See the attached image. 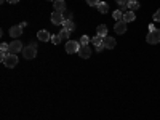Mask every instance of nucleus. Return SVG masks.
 <instances>
[{
    "label": "nucleus",
    "mask_w": 160,
    "mask_h": 120,
    "mask_svg": "<svg viewBox=\"0 0 160 120\" xmlns=\"http://www.w3.org/2000/svg\"><path fill=\"white\" fill-rule=\"evenodd\" d=\"M35 56H37V45L31 43L22 50V58L24 59H34Z\"/></svg>",
    "instance_id": "nucleus-1"
},
{
    "label": "nucleus",
    "mask_w": 160,
    "mask_h": 120,
    "mask_svg": "<svg viewBox=\"0 0 160 120\" xmlns=\"http://www.w3.org/2000/svg\"><path fill=\"white\" fill-rule=\"evenodd\" d=\"M146 40H148V43L151 45H155L160 42V31L158 29H154V31H149L148 37H146Z\"/></svg>",
    "instance_id": "nucleus-2"
},
{
    "label": "nucleus",
    "mask_w": 160,
    "mask_h": 120,
    "mask_svg": "<svg viewBox=\"0 0 160 120\" xmlns=\"http://www.w3.org/2000/svg\"><path fill=\"white\" fill-rule=\"evenodd\" d=\"M80 50V42H75V40H68L66 42V51L69 55H74V53H78Z\"/></svg>",
    "instance_id": "nucleus-3"
},
{
    "label": "nucleus",
    "mask_w": 160,
    "mask_h": 120,
    "mask_svg": "<svg viewBox=\"0 0 160 120\" xmlns=\"http://www.w3.org/2000/svg\"><path fill=\"white\" fill-rule=\"evenodd\" d=\"M64 21H66V19H64V15H62L61 11H53V13H51V22H53V24L62 26Z\"/></svg>",
    "instance_id": "nucleus-4"
},
{
    "label": "nucleus",
    "mask_w": 160,
    "mask_h": 120,
    "mask_svg": "<svg viewBox=\"0 0 160 120\" xmlns=\"http://www.w3.org/2000/svg\"><path fill=\"white\" fill-rule=\"evenodd\" d=\"M3 64L7 66V68H15V66L18 64V56H16V55H11V53H8L7 58L3 59Z\"/></svg>",
    "instance_id": "nucleus-5"
},
{
    "label": "nucleus",
    "mask_w": 160,
    "mask_h": 120,
    "mask_svg": "<svg viewBox=\"0 0 160 120\" xmlns=\"http://www.w3.org/2000/svg\"><path fill=\"white\" fill-rule=\"evenodd\" d=\"M22 43L19 42V40H15V42H11L10 43V53L11 55H18L19 51H22Z\"/></svg>",
    "instance_id": "nucleus-6"
},
{
    "label": "nucleus",
    "mask_w": 160,
    "mask_h": 120,
    "mask_svg": "<svg viewBox=\"0 0 160 120\" xmlns=\"http://www.w3.org/2000/svg\"><path fill=\"white\" fill-rule=\"evenodd\" d=\"M78 56L83 58V59H88L91 56V50L88 45H80V50H78Z\"/></svg>",
    "instance_id": "nucleus-7"
},
{
    "label": "nucleus",
    "mask_w": 160,
    "mask_h": 120,
    "mask_svg": "<svg viewBox=\"0 0 160 120\" xmlns=\"http://www.w3.org/2000/svg\"><path fill=\"white\" fill-rule=\"evenodd\" d=\"M114 31L115 34H125L127 32V22L122 19V21H117L115 26H114Z\"/></svg>",
    "instance_id": "nucleus-8"
},
{
    "label": "nucleus",
    "mask_w": 160,
    "mask_h": 120,
    "mask_svg": "<svg viewBox=\"0 0 160 120\" xmlns=\"http://www.w3.org/2000/svg\"><path fill=\"white\" fill-rule=\"evenodd\" d=\"M102 45H104V48H111V50H112V48L117 45V42H115V38H112V37H109V35H106Z\"/></svg>",
    "instance_id": "nucleus-9"
},
{
    "label": "nucleus",
    "mask_w": 160,
    "mask_h": 120,
    "mask_svg": "<svg viewBox=\"0 0 160 120\" xmlns=\"http://www.w3.org/2000/svg\"><path fill=\"white\" fill-rule=\"evenodd\" d=\"M10 35L18 38L19 35H22V28H21V26H11V28H10Z\"/></svg>",
    "instance_id": "nucleus-10"
},
{
    "label": "nucleus",
    "mask_w": 160,
    "mask_h": 120,
    "mask_svg": "<svg viewBox=\"0 0 160 120\" xmlns=\"http://www.w3.org/2000/svg\"><path fill=\"white\" fill-rule=\"evenodd\" d=\"M37 37H38L40 42H48V40H51V37H53V35H50V32H48V31H38Z\"/></svg>",
    "instance_id": "nucleus-11"
},
{
    "label": "nucleus",
    "mask_w": 160,
    "mask_h": 120,
    "mask_svg": "<svg viewBox=\"0 0 160 120\" xmlns=\"http://www.w3.org/2000/svg\"><path fill=\"white\" fill-rule=\"evenodd\" d=\"M135 18H136V16H135V11H130V10H128V11H125V13H123V21H125V22H131V21H135Z\"/></svg>",
    "instance_id": "nucleus-12"
},
{
    "label": "nucleus",
    "mask_w": 160,
    "mask_h": 120,
    "mask_svg": "<svg viewBox=\"0 0 160 120\" xmlns=\"http://www.w3.org/2000/svg\"><path fill=\"white\" fill-rule=\"evenodd\" d=\"M53 7H55V11H64L66 10V3H64V0H56L55 3H53Z\"/></svg>",
    "instance_id": "nucleus-13"
},
{
    "label": "nucleus",
    "mask_w": 160,
    "mask_h": 120,
    "mask_svg": "<svg viewBox=\"0 0 160 120\" xmlns=\"http://www.w3.org/2000/svg\"><path fill=\"white\" fill-rule=\"evenodd\" d=\"M62 28H64L66 31H69V32H71V31H74V29H75V24H74V21H72V19H66V21L62 22Z\"/></svg>",
    "instance_id": "nucleus-14"
},
{
    "label": "nucleus",
    "mask_w": 160,
    "mask_h": 120,
    "mask_svg": "<svg viewBox=\"0 0 160 120\" xmlns=\"http://www.w3.org/2000/svg\"><path fill=\"white\" fill-rule=\"evenodd\" d=\"M102 42H104V37H102V35H96V37L91 38V43L95 45V47H104Z\"/></svg>",
    "instance_id": "nucleus-15"
},
{
    "label": "nucleus",
    "mask_w": 160,
    "mask_h": 120,
    "mask_svg": "<svg viewBox=\"0 0 160 120\" xmlns=\"http://www.w3.org/2000/svg\"><path fill=\"white\" fill-rule=\"evenodd\" d=\"M96 32H98V35L106 37V35H108V26H106V24H99L98 29H96Z\"/></svg>",
    "instance_id": "nucleus-16"
},
{
    "label": "nucleus",
    "mask_w": 160,
    "mask_h": 120,
    "mask_svg": "<svg viewBox=\"0 0 160 120\" xmlns=\"http://www.w3.org/2000/svg\"><path fill=\"white\" fill-rule=\"evenodd\" d=\"M96 8L99 10V13H102V15H106V13L109 11V5H108V3H104V2H99Z\"/></svg>",
    "instance_id": "nucleus-17"
},
{
    "label": "nucleus",
    "mask_w": 160,
    "mask_h": 120,
    "mask_svg": "<svg viewBox=\"0 0 160 120\" xmlns=\"http://www.w3.org/2000/svg\"><path fill=\"white\" fill-rule=\"evenodd\" d=\"M127 8H128L130 11H135V10H139V3H138V2H135V0H130V2L127 3Z\"/></svg>",
    "instance_id": "nucleus-18"
},
{
    "label": "nucleus",
    "mask_w": 160,
    "mask_h": 120,
    "mask_svg": "<svg viewBox=\"0 0 160 120\" xmlns=\"http://www.w3.org/2000/svg\"><path fill=\"white\" fill-rule=\"evenodd\" d=\"M114 18H115L117 21H122V19H123V11H122V10H115V11H114Z\"/></svg>",
    "instance_id": "nucleus-19"
},
{
    "label": "nucleus",
    "mask_w": 160,
    "mask_h": 120,
    "mask_svg": "<svg viewBox=\"0 0 160 120\" xmlns=\"http://www.w3.org/2000/svg\"><path fill=\"white\" fill-rule=\"evenodd\" d=\"M78 42H80V45H88V43L91 42V40H90V37H88V35H82Z\"/></svg>",
    "instance_id": "nucleus-20"
},
{
    "label": "nucleus",
    "mask_w": 160,
    "mask_h": 120,
    "mask_svg": "<svg viewBox=\"0 0 160 120\" xmlns=\"http://www.w3.org/2000/svg\"><path fill=\"white\" fill-rule=\"evenodd\" d=\"M59 37H61V40H68V38H69V31L62 29V31L59 32Z\"/></svg>",
    "instance_id": "nucleus-21"
},
{
    "label": "nucleus",
    "mask_w": 160,
    "mask_h": 120,
    "mask_svg": "<svg viewBox=\"0 0 160 120\" xmlns=\"http://www.w3.org/2000/svg\"><path fill=\"white\" fill-rule=\"evenodd\" d=\"M62 15H64V19H72V13H71L69 10H64Z\"/></svg>",
    "instance_id": "nucleus-22"
},
{
    "label": "nucleus",
    "mask_w": 160,
    "mask_h": 120,
    "mask_svg": "<svg viewBox=\"0 0 160 120\" xmlns=\"http://www.w3.org/2000/svg\"><path fill=\"white\" fill-rule=\"evenodd\" d=\"M51 42L55 43V45H58V43L61 42V37H59V34H58V35H53V37H51Z\"/></svg>",
    "instance_id": "nucleus-23"
},
{
    "label": "nucleus",
    "mask_w": 160,
    "mask_h": 120,
    "mask_svg": "<svg viewBox=\"0 0 160 120\" xmlns=\"http://www.w3.org/2000/svg\"><path fill=\"white\" fill-rule=\"evenodd\" d=\"M87 3H88L90 7H98V3H99V0H87Z\"/></svg>",
    "instance_id": "nucleus-24"
},
{
    "label": "nucleus",
    "mask_w": 160,
    "mask_h": 120,
    "mask_svg": "<svg viewBox=\"0 0 160 120\" xmlns=\"http://www.w3.org/2000/svg\"><path fill=\"white\" fill-rule=\"evenodd\" d=\"M154 21H157V22H160V10H157V11L154 13Z\"/></svg>",
    "instance_id": "nucleus-25"
},
{
    "label": "nucleus",
    "mask_w": 160,
    "mask_h": 120,
    "mask_svg": "<svg viewBox=\"0 0 160 120\" xmlns=\"http://www.w3.org/2000/svg\"><path fill=\"white\" fill-rule=\"evenodd\" d=\"M115 2H117L118 5H122V7H127V3L130 2V0H115Z\"/></svg>",
    "instance_id": "nucleus-26"
},
{
    "label": "nucleus",
    "mask_w": 160,
    "mask_h": 120,
    "mask_svg": "<svg viewBox=\"0 0 160 120\" xmlns=\"http://www.w3.org/2000/svg\"><path fill=\"white\" fill-rule=\"evenodd\" d=\"M102 50H104V47H96V51H98V53H99V51H102Z\"/></svg>",
    "instance_id": "nucleus-27"
},
{
    "label": "nucleus",
    "mask_w": 160,
    "mask_h": 120,
    "mask_svg": "<svg viewBox=\"0 0 160 120\" xmlns=\"http://www.w3.org/2000/svg\"><path fill=\"white\" fill-rule=\"evenodd\" d=\"M8 2H10V3H18L19 0H8Z\"/></svg>",
    "instance_id": "nucleus-28"
},
{
    "label": "nucleus",
    "mask_w": 160,
    "mask_h": 120,
    "mask_svg": "<svg viewBox=\"0 0 160 120\" xmlns=\"http://www.w3.org/2000/svg\"><path fill=\"white\" fill-rule=\"evenodd\" d=\"M48 2H53V3H55V2H56V0H48Z\"/></svg>",
    "instance_id": "nucleus-29"
},
{
    "label": "nucleus",
    "mask_w": 160,
    "mask_h": 120,
    "mask_svg": "<svg viewBox=\"0 0 160 120\" xmlns=\"http://www.w3.org/2000/svg\"><path fill=\"white\" fill-rule=\"evenodd\" d=\"M135 2H138V0H135Z\"/></svg>",
    "instance_id": "nucleus-30"
}]
</instances>
